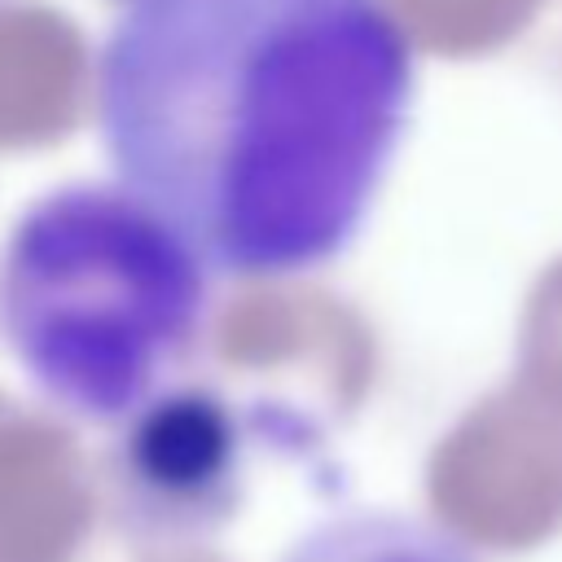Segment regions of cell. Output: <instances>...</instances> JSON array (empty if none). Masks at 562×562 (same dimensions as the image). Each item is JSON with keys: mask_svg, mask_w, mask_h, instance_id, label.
<instances>
[{"mask_svg": "<svg viewBox=\"0 0 562 562\" xmlns=\"http://www.w3.org/2000/svg\"><path fill=\"white\" fill-rule=\"evenodd\" d=\"M408 92L382 0H127L97 61L114 171L237 277L307 272L356 237Z\"/></svg>", "mask_w": 562, "mask_h": 562, "instance_id": "6da1fadb", "label": "cell"}, {"mask_svg": "<svg viewBox=\"0 0 562 562\" xmlns=\"http://www.w3.org/2000/svg\"><path fill=\"white\" fill-rule=\"evenodd\" d=\"M277 562H474V553L430 518L342 509L303 527Z\"/></svg>", "mask_w": 562, "mask_h": 562, "instance_id": "3957f363", "label": "cell"}, {"mask_svg": "<svg viewBox=\"0 0 562 562\" xmlns=\"http://www.w3.org/2000/svg\"><path fill=\"white\" fill-rule=\"evenodd\" d=\"M206 316V259L127 184L35 198L0 259V334L61 413L105 426L162 400Z\"/></svg>", "mask_w": 562, "mask_h": 562, "instance_id": "7a4b0ae2", "label": "cell"}]
</instances>
